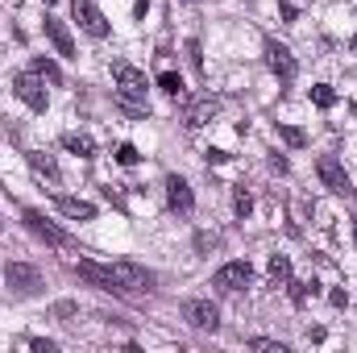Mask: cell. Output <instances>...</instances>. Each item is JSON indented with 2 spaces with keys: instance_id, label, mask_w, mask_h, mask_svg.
<instances>
[{
  "instance_id": "6da1fadb",
  "label": "cell",
  "mask_w": 357,
  "mask_h": 353,
  "mask_svg": "<svg viewBox=\"0 0 357 353\" xmlns=\"http://www.w3.org/2000/svg\"><path fill=\"white\" fill-rule=\"evenodd\" d=\"M316 175H320V183L333 191V195H345V200H354V179H349V171L341 167V158L337 154H320L316 158Z\"/></svg>"
},
{
  "instance_id": "7a4b0ae2",
  "label": "cell",
  "mask_w": 357,
  "mask_h": 353,
  "mask_svg": "<svg viewBox=\"0 0 357 353\" xmlns=\"http://www.w3.org/2000/svg\"><path fill=\"white\" fill-rule=\"evenodd\" d=\"M4 283L21 299H33L42 291V274H38V266H29V262H8L4 266Z\"/></svg>"
},
{
  "instance_id": "3957f363",
  "label": "cell",
  "mask_w": 357,
  "mask_h": 353,
  "mask_svg": "<svg viewBox=\"0 0 357 353\" xmlns=\"http://www.w3.org/2000/svg\"><path fill=\"white\" fill-rule=\"evenodd\" d=\"M21 220H25V229L38 237V241H46V246H54V250H63V246H71V237L54 225V220H46V212H38V208H25L21 212Z\"/></svg>"
},
{
  "instance_id": "277c9868",
  "label": "cell",
  "mask_w": 357,
  "mask_h": 353,
  "mask_svg": "<svg viewBox=\"0 0 357 353\" xmlns=\"http://www.w3.org/2000/svg\"><path fill=\"white\" fill-rule=\"evenodd\" d=\"M112 75H116V88H121V104H146V75L137 71V67H129V63H116L112 67Z\"/></svg>"
},
{
  "instance_id": "5b68a950",
  "label": "cell",
  "mask_w": 357,
  "mask_h": 353,
  "mask_svg": "<svg viewBox=\"0 0 357 353\" xmlns=\"http://www.w3.org/2000/svg\"><path fill=\"white\" fill-rule=\"evenodd\" d=\"M250 283H254V266L250 262H225L212 274V287L225 291V295H237V291H245Z\"/></svg>"
},
{
  "instance_id": "8992f818",
  "label": "cell",
  "mask_w": 357,
  "mask_h": 353,
  "mask_svg": "<svg viewBox=\"0 0 357 353\" xmlns=\"http://www.w3.org/2000/svg\"><path fill=\"white\" fill-rule=\"evenodd\" d=\"M262 50H266V67L278 75V84H291V80L299 75V63H295V54H291L282 42L266 38V42H262Z\"/></svg>"
},
{
  "instance_id": "52a82bcc",
  "label": "cell",
  "mask_w": 357,
  "mask_h": 353,
  "mask_svg": "<svg viewBox=\"0 0 357 353\" xmlns=\"http://www.w3.org/2000/svg\"><path fill=\"white\" fill-rule=\"evenodd\" d=\"M183 320L191 329H199V333H216L220 329V312H216L212 299H187L183 303Z\"/></svg>"
},
{
  "instance_id": "ba28073f",
  "label": "cell",
  "mask_w": 357,
  "mask_h": 353,
  "mask_svg": "<svg viewBox=\"0 0 357 353\" xmlns=\"http://www.w3.org/2000/svg\"><path fill=\"white\" fill-rule=\"evenodd\" d=\"M13 91L33 108V112H46V104H50V96H46V84H42V75H33V71H21V75H13Z\"/></svg>"
},
{
  "instance_id": "9c48e42d",
  "label": "cell",
  "mask_w": 357,
  "mask_h": 353,
  "mask_svg": "<svg viewBox=\"0 0 357 353\" xmlns=\"http://www.w3.org/2000/svg\"><path fill=\"white\" fill-rule=\"evenodd\" d=\"M71 17H75V25L91 33V38H108V21H104V13L96 8V0H71Z\"/></svg>"
},
{
  "instance_id": "30bf717a",
  "label": "cell",
  "mask_w": 357,
  "mask_h": 353,
  "mask_svg": "<svg viewBox=\"0 0 357 353\" xmlns=\"http://www.w3.org/2000/svg\"><path fill=\"white\" fill-rule=\"evenodd\" d=\"M112 278L121 291H150L154 287V274L137 262H112Z\"/></svg>"
},
{
  "instance_id": "8fae6325",
  "label": "cell",
  "mask_w": 357,
  "mask_h": 353,
  "mask_svg": "<svg viewBox=\"0 0 357 353\" xmlns=\"http://www.w3.org/2000/svg\"><path fill=\"white\" fill-rule=\"evenodd\" d=\"M216 112H220V100H216V96H191L187 108H183V125H187V129H199V125H208Z\"/></svg>"
},
{
  "instance_id": "7c38bea8",
  "label": "cell",
  "mask_w": 357,
  "mask_h": 353,
  "mask_svg": "<svg viewBox=\"0 0 357 353\" xmlns=\"http://www.w3.org/2000/svg\"><path fill=\"white\" fill-rule=\"evenodd\" d=\"M75 274H79L84 283H91V287H100V291H121L116 278H112V266H100V262L79 258V262H75Z\"/></svg>"
},
{
  "instance_id": "4fadbf2b",
  "label": "cell",
  "mask_w": 357,
  "mask_h": 353,
  "mask_svg": "<svg viewBox=\"0 0 357 353\" xmlns=\"http://www.w3.org/2000/svg\"><path fill=\"white\" fill-rule=\"evenodd\" d=\"M167 204H171L175 212H191V208H195L191 183H187L183 175H171V179H167Z\"/></svg>"
},
{
  "instance_id": "5bb4252c",
  "label": "cell",
  "mask_w": 357,
  "mask_h": 353,
  "mask_svg": "<svg viewBox=\"0 0 357 353\" xmlns=\"http://www.w3.org/2000/svg\"><path fill=\"white\" fill-rule=\"evenodd\" d=\"M46 38L54 42V50H59L63 59H75V38H71V29H67L59 17H46Z\"/></svg>"
},
{
  "instance_id": "9a60e30c",
  "label": "cell",
  "mask_w": 357,
  "mask_h": 353,
  "mask_svg": "<svg viewBox=\"0 0 357 353\" xmlns=\"http://www.w3.org/2000/svg\"><path fill=\"white\" fill-rule=\"evenodd\" d=\"M54 208L71 220H96V204L88 200H75V195H54Z\"/></svg>"
},
{
  "instance_id": "2e32d148",
  "label": "cell",
  "mask_w": 357,
  "mask_h": 353,
  "mask_svg": "<svg viewBox=\"0 0 357 353\" xmlns=\"http://www.w3.org/2000/svg\"><path fill=\"white\" fill-rule=\"evenodd\" d=\"M266 274H270L274 287H287V283H291V258H287V254H274L266 262Z\"/></svg>"
},
{
  "instance_id": "e0dca14e",
  "label": "cell",
  "mask_w": 357,
  "mask_h": 353,
  "mask_svg": "<svg viewBox=\"0 0 357 353\" xmlns=\"http://www.w3.org/2000/svg\"><path fill=\"white\" fill-rule=\"evenodd\" d=\"M63 146H67L71 154H79V158H91V154H96V142H91L88 133H67Z\"/></svg>"
},
{
  "instance_id": "ac0fdd59",
  "label": "cell",
  "mask_w": 357,
  "mask_h": 353,
  "mask_svg": "<svg viewBox=\"0 0 357 353\" xmlns=\"http://www.w3.org/2000/svg\"><path fill=\"white\" fill-rule=\"evenodd\" d=\"M287 287H291V303H295V308H303V303L316 295V283H307V278H291Z\"/></svg>"
},
{
  "instance_id": "d6986e66",
  "label": "cell",
  "mask_w": 357,
  "mask_h": 353,
  "mask_svg": "<svg viewBox=\"0 0 357 353\" xmlns=\"http://www.w3.org/2000/svg\"><path fill=\"white\" fill-rule=\"evenodd\" d=\"M33 75L50 80V84H63V71H59V63H50L46 54H38V59H33Z\"/></svg>"
},
{
  "instance_id": "ffe728a7",
  "label": "cell",
  "mask_w": 357,
  "mask_h": 353,
  "mask_svg": "<svg viewBox=\"0 0 357 353\" xmlns=\"http://www.w3.org/2000/svg\"><path fill=\"white\" fill-rule=\"evenodd\" d=\"M29 167H33L38 175H46V179H59V163H54L50 154H38V150H33V154H29Z\"/></svg>"
},
{
  "instance_id": "44dd1931",
  "label": "cell",
  "mask_w": 357,
  "mask_h": 353,
  "mask_svg": "<svg viewBox=\"0 0 357 353\" xmlns=\"http://www.w3.org/2000/svg\"><path fill=\"white\" fill-rule=\"evenodd\" d=\"M278 137H282L291 150H303V146H307V133H303V129H295V125H278Z\"/></svg>"
},
{
  "instance_id": "7402d4cb",
  "label": "cell",
  "mask_w": 357,
  "mask_h": 353,
  "mask_svg": "<svg viewBox=\"0 0 357 353\" xmlns=\"http://www.w3.org/2000/svg\"><path fill=\"white\" fill-rule=\"evenodd\" d=\"M158 88L167 91V96H183L187 84H183V75H178V71H162V75H158Z\"/></svg>"
},
{
  "instance_id": "603a6c76",
  "label": "cell",
  "mask_w": 357,
  "mask_h": 353,
  "mask_svg": "<svg viewBox=\"0 0 357 353\" xmlns=\"http://www.w3.org/2000/svg\"><path fill=\"white\" fill-rule=\"evenodd\" d=\"M233 212H237L241 220H245V216L254 212V195H250L245 187H237V191H233Z\"/></svg>"
},
{
  "instance_id": "cb8c5ba5",
  "label": "cell",
  "mask_w": 357,
  "mask_h": 353,
  "mask_svg": "<svg viewBox=\"0 0 357 353\" xmlns=\"http://www.w3.org/2000/svg\"><path fill=\"white\" fill-rule=\"evenodd\" d=\"M312 104H316V108H333V104H337V91L328 88V84H316V88H312Z\"/></svg>"
},
{
  "instance_id": "d4e9b609",
  "label": "cell",
  "mask_w": 357,
  "mask_h": 353,
  "mask_svg": "<svg viewBox=\"0 0 357 353\" xmlns=\"http://www.w3.org/2000/svg\"><path fill=\"white\" fill-rule=\"evenodd\" d=\"M250 350H258V353H291L282 341H270V337H250Z\"/></svg>"
},
{
  "instance_id": "484cf974",
  "label": "cell",
  "mask_w": 357,
  "mask_h": 353,
  "mask_svg": "<svg viewBox=\"0 0 357 353\" xmlns=\"http://www.w3.org/2000/svg\"><path fill=\"white\" fill-rule=\"evenodd\" d=\"M79 316V303H71V299H59L54 303V320H63V324H71Z\"/></svg>"
},
{
  "instance_id": "4316f807",
  "label": "cell",
  "mask_w": 357,
  "mask_h": 353,
  "mask_svg": "<svg viewBox=\"0 0 357 353\" xmlns=\"http://www.w3.org/2000/svg\"><path fill=\"white\" fill-rule=\"evenodd\" d=\"M137 158H142V154H137L129 142H121V146H116V163H121V167H137Z\"/></svg>"
},
{
  "instance_id": "83f0119b",
  "label": "cell",
  "mask_w": 357,
  "mask_h": 353,
  "mask_svg": "<svg viewBox=\"0 0 357 353\" xmlns=\"http://www.w3.org/2000/svg\"><path fill=\"white\" fill-rule=\"evenodd\" d=\"M187 59H191V67H195V71L204 67V54H199V42H195V38L187 42Z\"/></svg>"
},
{
  "instance_id": "f1b7e54d",
  "label": "cell",
  "mask_w": 357,
  "mask_h": 353,
  "mask_svg": "<svg viewBox=\"0 0 357 353\" xmlns=\"http://www.w3.org/2000/svg\"><path fill=\"white\" fill-rule=\"evenodd\" d=\"M29 350H33V353H59V345H54V341H46V337H33V341H29Z\"/></svg>"
},
{
  "instance_id": "f546056e",
  "label": "cell",
  "mask_w": 357,
  "mask_h": 353,
  "mask_svg": "<svg viewBox=\"0 0 357 353\" xmlns=\"http://www.w3.org/2000/svg\"><path fill=\"white\" fill-rule=\"evenodd\" d=\"M204 158H208V163H229V154H225V150H204Z\"/></svg>"
},
{
  "instance_id": "4dcf8cb0",
  "label": "cell",
  "mask_w": 357,
  "mask_h": 353,
  "mask_svg": "<svg viewBox=\"0 0 357 353\" xmlns=\"http://www.w3.org/2000/svg\"><path fill=\"white\" fill-rule=\"evenodd\" d=\"M270 167H274V171L282 175V171H287V158H282V154H270Z\"/></svg>"
},
{
  "instance_id": "1f68e13d",
  "label": "cell",
  "mask_w": 357,
  "mask_h": 353,
  "mask_svg": "<svg viewBox=\"0 0 357 353\" xmlns=\"http://www.w3.org/2000/svg\"><path fill=\"white\" fill-rule=\"evenodd\" d=\"M328 299H333V308H345V303H349V295H345V291H333Z\"/></svg>"
},
{
  "instance_id": "d6a6232c",
  "label": "cell",
  "mask_w": 357,
  "mask_h": 353,
  "mask_svg": "<svg viewBox=\"0 0 357 353\" xmlns=\"http://www.w3.org/2000/svg\"><path fill=\"white\" fill-rule=\"evenodd\" d=\"M133 13H137V17H146V13H150V0H137V4H133Z\"/></svg>"
},
{
  "instance_id": "836d02e7",
  "label": "cell",
  "mask_w": 357,
  "mask_h": 353,
  "mask_svg": "<svg viewBox=\"0 0 357 353\" xmlns=\"http://www.w3.org/2000/svg\"><path fill=\"white\" fill-rule=\"evenodd\" d=\"M349 50H354V54H357V33H354V38H349Z\"/></svg>"
},
{
  "instance_id": "e575fe53",
  "label": "cell",
  "mask_w": 357,
  "mask_h": 353,
  "mask_svg": "<svg viewBox=\"0 0 357 353\" xmlns=\"http://www.w3.org/2000/svg\"><path fill=\"white\" fill-rule=\"evenodd\" d=\"M354 246H357V225H354Z\"/></svg>"
},
{
  "instance_id": "d590c367",
  "label": "cell",
  "mask_w": 357,
  "mask_h": 353,
  "mask_svg": "<svg viewBox=\"0 0 357 353\" xmlns=\"http://www.w3.org/2000/svg\"><path fill=\"white\" fill-rule=\"evenodd\" d=\"M46 4H54V0H46Z\"/></svg>"
},
{
  "instance_id": "8d00e7d4",
  "label": "cell",
  "mask_w": 357,
  "mask_h": 353,
  "mask_svg": "<svg viewBox=\"0 0 357 353\" xmlns=\"http://www.w3.org/2000/svg\"><path fill=\"white\" fill-rule=\"evenodd\" d=\"M354 112H357V108H354Z\"/></svg>"
}]
</instances>
